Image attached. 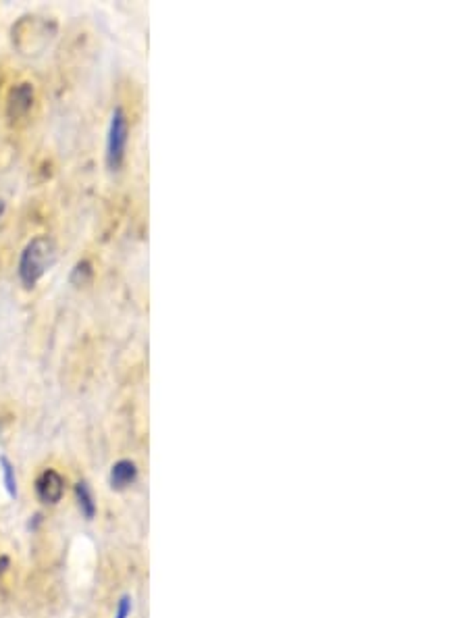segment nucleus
I'll list each match as a JSON object with an SVG mask.
<instances>
[{
	"instance_id": "obj_1",
	"label": "nucleus",
	"mask_w": 468,
	"mask_h": 618,
	"mask_svg": "<svg viewBox=\"0 0 468 618\" xmlns=\"http://www.w3.org/2000/svg\"><path fill=\"white\" fill-rule=\"evenodd\" d=\"M56 261V248L50 237H34L19 257V279L25 288H34Z\"/></svg>"
},
{
	"instance_id": "obj_2",
	"label": "nucleus",
	"mask_w": 468,
	"mask_h": 618,
	"mask_svg": "<svg viewBox=\"0 0 468 618\" xmlns=\"http://www.w3.org/2000/svg\"><path fill=\"white\" fill-rule=\"evenodd\" d=\"M127 140H129V123H127L123 109L117 106L113 111V117L108 123V133H106V165H108V169L117 171L123 165Z\"/></svg>"
},
{
	"instance_id": "obj_3",
	"label": "nucleus",
	"mask_w": 468,
	"mask_h": 618,
	"mask_svg": "<svg viewBox=\"0 0 468 618\" xmlns=\"http://www.w3.org/2000/svg\"><path fill=\"white\" fill-rule=\"evenodd\" d=\"M32 106H34V86L32 84L23 82V84H19V86L11 89L8 100H6L8 119H13V121L23 119L32 111Z\"/></svg>"
},
{
	"instance_id": "obj_4",
	"label": "nucleus",
	"mask_w": 468,
	"mask_h": 618,
	"mask_svg": "<svg viewBox=\"0 0 468 618\" xmlns=\"http://www.w3.org/2000/svg\"><path fill=\"white\" fill-rule=\"evenodd\" d=\"M36 493L44 504H58L65 493V479L54 469H46L36 479Z\"/></svg>"
},
{
	"instance_id": "obj_5",
	"label": "nucleus",
	"mask_w": 468,
	"mask_h": 618,
	"mask_svg": "<svg viewBox=\"0 0 468 618\" xmlns=\"http://www.w3.org/2000/svg\"><path fill=\"white\" fill-rule=\"evenodd\" d=\"M138 477V469L132 460H119L113 471H110V486L115 489H123V487L132 486Z\"/></svg>"
},
{
	"instance_id": "obj_6",
	"label": "nucleus",
	"mask_w": 468,
	"mask_h": 618,
	"mask_svg": "<svg viewBox=\"0 0 468 618\" xmlns=\"http://www.w3.org/2000/svg\"><path fill=\"white\" fill-rule=\"evenodd\" d=\"M75 493H77V502H80V510L86 519H94L96 514V502H94L92 489L88 487L86 481H80L75 486Z\"/></svg>"
},
{
	"instance_id": "obj_7",
	"label": "nucleus",
	"mask_w": 468,
	"mask_h": 618,
	"mask_svg": "<svg viewBox=\"0 0 468 618\" xmlns=\"http://www.w3.org/2000/svg\"><path fill=\"white\" fill-rule=\"evenodd\" d=\"M92 265L88 263V261H82V263H77L75 268H73V273H71V283H75V285H86V283H90L92 281Z\"/></svg>"
},
{
	"instance_id": "obj_8",
	"label": "nucleus",
	"mask_w": 468,
	"mask_h": 618,
	"mask_svg": "<svg viewBox=\"0 0 468 618\" xmlns=\"http://www.w3.org/2000/svg\"><path fill=\"white\" fill-rule=\"evenodd\" d=\"M2 464V475H4V487L8 491V495H17V479H15V469L6 458H0Z\"/></svg>"
},
{
	"instance_id": "obj_9",
	"label": "nucleus",
	"mask_w": 468,
	"mask_h": 618,
	"mask_svg": "<svg viewBox=\"0 0 468 618\" xmlns=\"http://www.w3.org/2000/svg\"><path fill=\"white\" fill-rule=\"evenodd\" d=\"M132 614V598L125 595L121 602H119V608H117V617L115 618H127Z\"/></svg>"
},
{
	"instance_id": "obj_10",
	"label": "nucleus",
	"mask_w": 468,
	"mask_h": 618,
	"mask_svg": "<svg viewBox=\"0 0 468 618\" xmlns=\"http://www.w3.org/2000/svg\"><path fill=\"white\" fill-rule=\"evenodd\" d=\"M6 569H8V558L6 556H0V576L4 574Z\"/></svg>"
},
{
	"instance_id": "obj_11",
	"label": "nucleus",
	"mask_w": 468,
	"mask_h": 618,
	"mask_svg": "<svg viewBox=\"0 0 468 618\" xmlns=\"http://www.w3.org/2000/svg\"><path fill=\"white\" fill-rule=\"evenodd\" d=\"M4 209H6V204H4V202H2V200H0V217H2V215H4Z\"/></svg>"
}]
</instances>
